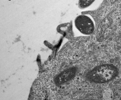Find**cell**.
Returning <instances> with one entry per match:
<instances>
[{"mask_svg":"<svg viewBox=\"0 0 121 100\" xmlns=\"http://www.w3.org/2000/svg\"><path fill=\"white\" fill-rule=\"evenodd\" d=\"M119 70L113 64H105L96 66L88 72V79L90 81L98 83L109 82L118 75Z\"/></svg>","mask_w":121,"mask_h":100,"instance_id":"cell-1","label":"cell"},{"mask_svg":"<svg viewBox=\"0 0 121 100\" xmlns=\"http://www.w3.org/2000/svg\"><path fill=\"white\" fill-rule=\"evenodd\" d=\"M74 24L77 29L84 35H90L95 30V26L92 20L83 14L76 17L74 20Z\"/></svg>","mask_w":121,"mask_h":100,"instance_id":"cell-2","label":"cell"},{"mask_svg":"<svg viewBox=\"0 0 121 100\" xmlns=\"http://www.w3.org/2000/svg\"><path fill=\"white\" fill-rule=\"evenodd\" d=\"M77 68L71 67L57 74L53 78V81L56 85H62L71 80L77 72Z\"/></svg>","mask_w":121,"mask_h":100,"instance_id":"cell-3","label":"cell"},{"mask_svg":"<svg viewBox=\"0 0 121 100\" xmlns=\"http://www.w3.org/2000/svg\"><path fill=\"white\" fill-rule=\"evenodd\" d=\"M112 20L107 18L99 24L98 29L97 38L99 41H102L104 39V34L106 29L111 24Z\"/></svg>","mask_w":121,"mask_h":100,"instance_id":"cell-4","label":"cell"},{"mask_svg":"<svg viewBox=\"0 0 121 100\" xmlns=\"http://www.w3.org/2000/svg\"><path fill=\"white\" fill-rule=\"evenodd\" d=\"M95 0H79L78 6L79 8L83 9L91 5Z\"/></svg>","mask_w":121,"mask_h":100,"instance_id":"cell-5","label":"cell"},{"mask_svg":"<svg viewBox=\"0 0 121 100\" xmlns=\"http://www.w3.org/2000/svg\"></svg>","mask_w":121,"mask_h":100,"instance_id":"cell-6","label":"cell"},{"mask_svg":"<svg viewBox=\"0 0 121 100\" xmlns=\"http://www.w3.org/2000/svg\"></svg>","mask_w":121,"mask_h":100,"instance_id":"cell-7","label":"cell"}]
</instances>
